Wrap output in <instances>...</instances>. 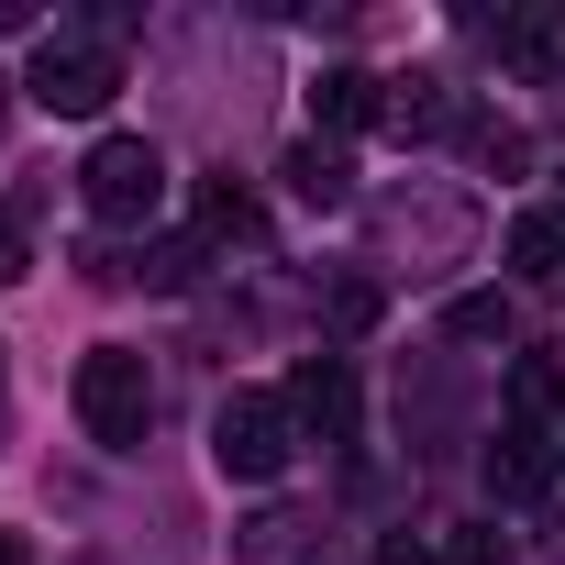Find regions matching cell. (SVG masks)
<instances>
[{
    "instance_id": "obj_1",
    "label": "cell",
    "mask_w": 565,
    "mask_h": 565,
    "mask_svg": "<svg viewBox=\"0 0 565 565\" xmlns=\"http://www.w3.org/2000/svg\"><path fill=\"white\" fill-rule=\"evenodd\" d=\"M289 455H300V411H289V388H233V399L211 411V466H222L233 488L289 477Z\"/></svg>"
},
{
    "instance_id": "obj_2",
    "label": "cell",
    "mask_w": 565,
    "mask_h": 565,
    "mask_svg": "<svg viewBox=\"0 0 565 565\" xmlns=\"http://www.w3.org/2000/svg\"><path fill=\"white\" fill-rule=\"evenodd\" d=\"M67 399H78L89 444H111V455H134V444H145V422H156V377H145V355H134V344H89Z\"/></svg>"
},
{
    "instance_id": "obj_3",
    "label": "cell",
    "mask_w": 565,
    "mask_h": 565,
    "mask_svg": "<svg viewBox=\"0 0 565 565\" xmlns=\"http://www.w3.org/2000/svg\"><path fill=\"white\" fill-rule=\"evenodd\" d=\"M111 89H122V56L89 45V34H45V56H34V78H23V100L56 111V122H89Z\"/></svg>"
},
{
    "instance_id": "obj_4",
    "label": "cell",
    "mask_w": 565,
    "mask_h": 565,
    "mask_svg": "<svg viewBox=\"0 0 565 565\" xmlns=\"http://www.w3.org/2000/svg\"><path fill=\"white\" fill-rule=\"evenodd\" d=\"M78 200H89L100 222H145V211L167 200V156H156L145 134H100L89 167H78Z\"/></svg>"
},
{
    "instance_id": "obj_5",
    "label": "cell",
    "mask_w": 565,
    "mask_h": 565,
    "mask_svg": "<svg viewBox=\"0 0 565 565\" xmlns=\"http://www.w3.org/2000/svg\"><path fill=\"white\" fill-rule=\"evenodd\" d=\"M289 411H300V433L355 444V366H344V355H311V366L289 377Z\"/></svg>"
},
{
    "instance_id": "obj_6",
    "label": "cell",
    "mask_w": 565,
    "mask_h": 565,
    "mask_svg": "<svg viewBox=\"0 0 565 565\" xmlns=\"http://www.w3.org/2000/svg\"><path fill=\"white\" fill-rule=\"evenodd\" d=\"M311 122H322V134H366V122H388V78H366V67H322V78H311Z\"/></svg>"
},
{
    "instance_id": "obj_7",
    "label": "cell",
    "mask_w": 565,
    "mask_h": 565,
    "mask_svg": "<svg viewBox=\"0 0 565 565\" xmlns=\"http://www.w3.org/2000/svg\"><path fill=\"white\" fill-rule=\"evenodd\" d=\"M233 565H322V521L311 510H266L233 532Z\"/></svg>"
},
{
    "instance_id": "obj_8",
    "label": "cell",
    "mask_w": 565,
    "mask_h": 565,
    "mask_svg": "<svg viewBox=\"0 0 565 565\" xmlns=\"http://www.w3.org/2000/svg\"><path fill=\"white\" fill-rule=\"evenodd\" d=\"M499 56L521 78H565V12H510L499 23Z\"/></svg>"
},
{
    "instance_id": "obj_9",
    "label": "cell",
    "mask_w": 565,
    "mask_h": 565,
    "mask_svg": "<svg viewBox=\"0 0 565 565\" xmlns=\"http://www.w3.org/2000/svg\"><path fill=\"white\" fill-rule=\"evenodd\" d=\"M200 266H211V244H200V233H156V244H134V255H122L134 289H189Z\"/></svg>"
},
{
    "instance_id": "obj_10",
    "label": "cell",
    "mask_w": 565,
    "mask_h": 565,
    "mask_svg": "<svg viewBox=\"0 0 565 565\" xmlns=\"http://www.w3.org/2000/svg\"><path fill=\"white\" fill-rule=\"evenodd\" d=\"M289 200H311V211H344V200H355V167H344V145H322V134H311V145L289 156Z\"/></svg>"
},
{
    "instance_id": "obj_11",
    "label": "cell",
    "mask_w": 565,
    "mask_h": 565,
    "mask_svg": "<svg viewBox=\"0 0 565 565\" xmlns=\"http://www.w3.org/2000/svg\"><path fill=\"white\" fill-rule=\"evenodd\" d=\"M510 411H521V433L554 444V422H565V366H554V355H521V366H510Z\"/></svg>"
},
{
    "instance_id": "obj_12",
    "label": "cell",
    "mask_w": 565,
    "mask_h": 565,
    "mask_svg": "<svg viewBox=\"0 0 565 565\" xmlns=\"http://www.w3.org/2000/svg\"><path fill=\"white\" fill-rule=\"evenodd\" d=\"M499 255H510L521 277H565V200H543V211H521Z\"/></svg>"
},
{
    "instance_id": "obj_13",
    "label": "cell",
    "mask_w": 565,
    "mask_h": 565,
    "mask_svg": "<svg viewBox=\"0 0 565 565\" xmlns=\"http://www.w3.org/2000/svg\"><path fill=\"white\" fill-rule=\"evenodd\" d=\"M543 477H554V455H543V433H521V422H510V433L488 444V488H499V499H532Z\"/></svg>"
},
{
    "instance_id": "obj_14",
    "label": "cell",
    "mask_w": 565,
    "mask_h": 565,
    "mask_svg": "<svg viewBox=\"0 0 565 565\" xmlns=\"http://www.w3.org/2000/svg\"><path fill=\"white\" fill-rule=\"evenodd\" d=\"M255 233H266V211H255L233 178H222V189H200V244H211V255H222V244H255Z\"/></svg>"
},
{
    "instance_id": "obj_15",
    "label": "cell",
    "mask_w": 565,
    "mask_h": 565,
    "mask_svg": "<svg viewBox=\"0 0 565 565\" xmlns=\"http://www.w3.org/2000/svg\"><path fill=\"white\" fill-rule=\"evenodd\" d=\"M455 122V100L433 89V78H411V89H388V134H444Z\"/></svg>"
},
{
    "instance_id": "obj_16",
    "label": "cell",
    "mask_w": 565,
    "mask_h": 565,
    "mask_svg": "<svg viewBox=\"0 0 565 565\" xmlns=\"http://www.w3.org/2000/svg\"><path fill=\"white\" fill-rule=\"evenodd\" d=\"M444 333H455V344H510V300H499V289H477V300H455V311H444Z\"/></svg>"
},
{
    "instance_id": "obj_17",
    "label": "cell",
    "mask_w": 565,
    "mask_h": 565,
    "mask_svg": "<svg viewBox=\"0 0 565 565\" xmlns=\"http://www.w3.org/2000/svg\"><path fill=\"white\" fill-rule=\"evenodd\" d=\"M322 311H333V333H366V322H377V277H333Z\"/></svg>"
},
{
    "instance_id": "obj_18",
    "label": "cell",
    "mask_w": 565,
    "mask_h": 565,
    "mask_svg": "<svg viewBox=\"0 0 565 565\" xmlns=\"http://www.w3.org/2000/svg\"><path fill=\"white\" fill-rule=\"evenodd\" d=\"M433 565H510V543L488 532V521H466V532H444V554Z\"/></svg>"
},
{
    "instance_id": "obj_19",
    "label": "cell",
    "mask_w": 565,
    "mask_h": 565,
    "mask_svg": "<svg viewBox=\"0 0 565 565\" xmlns=\"http://www.w3.org/2000/svg\"><path fill=\"white\" fill-rule=\"evenodd\" d=\"M23 266H34V244H23V222L0 211V289H23Z\"/></svg>"
},
{
    "instance_id": "obj_20",
    "label": "cell",
    "mask_w": 565,
    "mask_h": 565,
    "mask_svg": "<svg viewBox=\"0 0 565 565\" xmlns=\"http://www.w3.org/2000/svg\"><path fill=\"white\" fill-rule=\"evenodd\" d=\"M0 565H34V554H23V532H0Z\"/></svg>"
},
{
    "instance_id": "obj_21",
    "label": "cell",
    "mask_w": 565,
    "mask_h": 565,
    "mask_svg": "<svg viewBox=\"0 0 565 565\" xmlns=\"http://www.w3.org/2000/svg\"><path fill=\"white\" fill-rule=\"evenodd\" d=\"M366 565H422V554H411V543H388V554H366Z\"/></svg>"
}]
</instances>
